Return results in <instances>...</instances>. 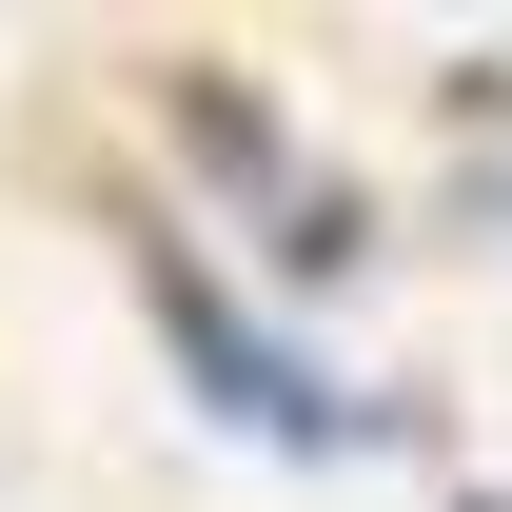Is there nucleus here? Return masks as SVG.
I'll return each instance as SVG.
<instances>
[{
    "label": "nucleus",
    "instance_id": "nucleus-1",
    "mask_svg": "<svg viewBox=\"0 0 512 512\" xmlns=\"http://www.w3.org/2000/svg\"><path fill=\"white\" fill-rule=\"evenodd\" d=\"M119 256H138V316H158V355L197 375L217 434H256V453H375V434H394V394H335L316 355H296V335L178 237V217H119Z\"/></svg>",
    "mask_w": 512,
    "mask_h": 512
},
{
    "label": "nucleus",
    "instance_id": "nucleus-2",
    "mask_svg": "<svg viewBox=\"0 0 512 512\" xmlns=\"http://www.w3.org/2000/svg\"><path fill=\"white\" fill-rule=\"evenodd\" d=\"M158 119H178V158H197L217 197L276 217V276H355V256H375V217H355L335 178H296V138H276V99H256L237 60H178V79H158Z\"/></svg>",
    "mask_w": 512,
    "mask_h": 512
},
{
    "label": "nucleus",
    "instance_id": "nucleus-3",
    "mask_svg": "<svg viewBox=\"0 0 512 512\" xmlns=\"http://www.w3.org/2000/svg\"><path fill=\"white\" fill-rule=\"evenodd\" d=\"M473 512H512V493H473Z\"/></svg>",
    "mask_w": 512,
    "mask_h": 512
},
{
    "label": "nucleus",
    "instance_id": "nucleus-4",
    "mask_svg": "<svg viewBox=\"0 0 512 512\" xmlns=\"http://www.w3.org/2000/svg\"><path fill=\"white\" fill-rule=\"evenodd\" d=\"M493 217H512V178H493Z\"/></svg>",
    "mask_w": 512,
    "mask_h": 512
}]
</instances>
